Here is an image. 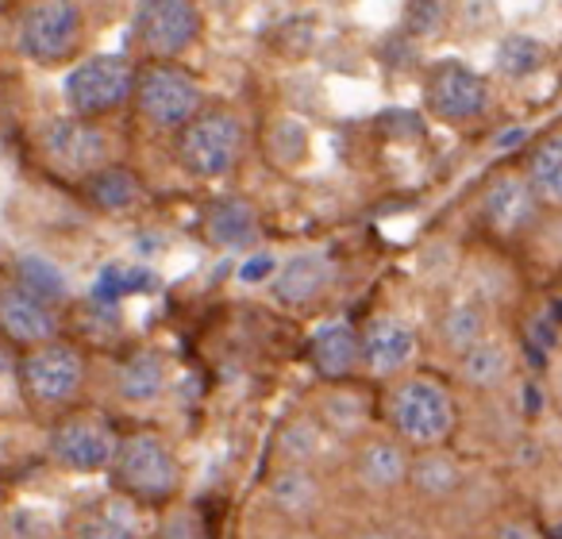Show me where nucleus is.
I'll return each instance as SVG.
<instances>
[{"label": "nucleus", "instance_id": "nucleus-18", "mask_svg": "<svg viewBox=\"0 0 562 539\" xmlns=\"http://www.w3.org/2000/svg\"><path fill=\"white\" fill-rule=\"evenodd\" d=\"M270 505L290 520H308L321 508V482L308 467H281L266 485Z\"/></svg>", "mask_w": 562, "mask_h": 539}, {"label": "nucleus", "instance_id": "nucleus-23", "mask_svg": "<svg viewBox=\"0 0 562 539\" xmlns=\"http://www.w3.org/2000/svg\"><path fill=\"white\" fill-rule=\"evenodd\" d=\"M16 290H24L27 297L43 301V305H55L66 301L70 293V278L66 270L47 255H20L16 258Z\"/></svg>", "mask_w": 562, "mask_h": 539}, {"label": "nucleus", "instance_id": "nucleus-27", "mask_svg": "<svg viewBox=\"0 0 562 539\" xmlns=\"http://www.w3.org/2000/svg\"><path fill=\"white\" fill-rule=\"evenodd\" d=\"M321 447H324L321 424H316L313 416H301V420H290L281 428L273 454H278V462H285V467H308V462L321 454Z\"/></svg>", "mask_w": 562, "mask_h": 539}, {"label": "nucleus", "instance_id": "nucleus-22", "mask_svg": "<svg viewBox=\"0 0 562 539\" xmlns=\"http://www.w3.org/2000/svg\"><path fill=\"white\" fill-rule=\"evenodd\" d=\"M508 370H513V351L501 339H482L467 355H459V378L470 390H497Z\"/></svg>", "mask_w": 562, "mask_h": 539}, {"label": "nucleus", "instance_id": "nucleus-29", "mask_svg": "<svg viewBox=\"0 0 562 539\" xmlns=\"http://www.w3.org/2000/svg\"><path fill=\"white\" fill-rule=\"evenodd\" d=\"M370 405L359 390H331L321 397V420L328 428H336L339 436H355V431L367 424Z\"/></svg>", "mask_w": 562, "mask_h": 539}, {"label": "nucleus", "instance_id": "nucleus-33", "mask_svg": "<svg viewBox=\"0 0 562 539\" xmlns=\"http://www.w3.org/2000/svg\"><path fill=\"white\" fill-rule=\"evenodd\" d=\"M74 539H135V531L127 524H120L116 516L89 513L74 520Z\"/></svg>", "mask_w": 562, "mask_h": 539}, {"label": "nucleus", "instance_id": "nucleus-11", "mask_svg": "<svg viewBox=\"0 0 562 539\" xmlns=\"http://www.w3.org/2000/svg\"><path fill=\"white\" fill-rule=\"evenodd\" d=\"M120 436L112 431L109 420L97 416H66L50 431V454L63 462L66 470H101L116 454Z\"/></svg>", "mask_w": 562, "mask_h": 539}, {"label": "nucleus", "instance_id": "nucleus-30", "mask_svg": "<svg viewBox=\"0 0 562 539\" xmlns=\"http://www.w3.org/2000/svg\"><path fill=\"white\" fill-rule=\"evenodd\" d=\"M443 339L451 351L467 355L470 347H477L485 339V316L477 305H470V301H459V305L447 308L443 316Z\"/></svg>", "mask_w": 562, "mask_h": 539}, {"label": "nucleus", "instance_id": "nucleus-6", "mask_svg": "<svg viewBox=\"0 0 562 539\" xmlns=\"http://www.w3.org/2000/svg\"><path fill=\"white\" fill-rule=\"evenodd\" d=\"M86 385V359L70 344L32 347L20 362V390L35 408H63Z\"/></svg>", "mask_w": 562, "mask_h": 539}, {"label": "nucleus", "instance_id": "nucleus-26", "mask_svg": "<svg viewBox=\"0 0 562 539\" xmlns=\"http://www.w3.org/2000/svg\"><path fill=\"white\" fill-rule=\"evenodd\" d=\"M524 181H528L536 201H543V204L562 201V139L559 135H547V139L531 150V166Z\"/></svg>", "mask_w": 562, "mask_h": 539}, {"label": "nucleus", "instance_id": "nucleus-17", "mask_svg": "<svg viewBox=\"0 0 562 539\" xmlns=\"http://www.w3.org/2000/svg\"><path fill=\"white\" fill-rule=\"evenodd\" d=\"M355 474L374 493L397 490L408 478V451L397 439H374V443L362 447L359 459H355Z\"/></svg>", "mask_w": 562, "mask_h": 539}, {"label": "nucleus", "instance_id": "nucleus-32", "mask_svg": "<svg viewBox=\"0 0 562 539\" xmlns=\"http://www.w3.org/2000/svg\"><path fill=\"white\" fill-rule=\"evenodd\" d=\"M4 539H55V528L35 508H12L4 516Z\"/></svg>", "mask_w": 562, "mask_h": 539}, {"label": "nucleus", "instance_id": "nucleus-38", "mask_svg": "<svg viewBox=\"0 0 562 539\" xmlns=\"http://www.w3.org/2000/svg\"><path fill=\"white\" fill-rule=\"evenodd\" d=\"M270 270H273V255H266V250H262V255L247 258V262L239 266V278H243V282H262Z\"/></svg>", "mask_w": 562, "mask_h": 539}, {"label": "nucleus", "instance_id": "nucleus-25", "mask_svg": "<svg viewBox=\"0 0 562 539\" xmlns=\"http://www.w3.org/2000/svg\"><path fill=\"white\" fill-rule=\"evenodd\" d=\"M405 482H413L424 497H447L462 482V470L443 447H431V451H416V459H408Z\"/></svg>", "mask_w": 562, "mask_h": 539}, {"label": "nucleus", "instance_id": "nucleus-36", "mask_svg": "<svg viewBox=\"0 0 562 539\" xmlns=\"http://www.w3.org/2000/svg\"><path fill=\"white\" fill-rule=\"evenodd\" d=\"M528 339H531V351H551L554 347V321L551 316H531Z\"/></svg>", "mask_w": 562, "mask_h": 539}, {"label": "nucleus", "instance_id": "nucleus-40", "mask_svg": "<svg viewBox=\"0 0 562 539\" xmlns=\"http://www.w3.org/2000/svg\"><path fill=\"white\" fill-rule=\"evenodd\" d=\"M355 539H393L390 531H359Z\"/></svg>", "mask_w": 562, "mask_h": 539}, {"label": "nucleus", "instance_id": "nucleus-34", "mask_svg": "<svg viewBox=\"0 0 562 539\" xmlns=\"http://www.w3.org/2000/svg\"><path fill=\"white\" fill-rule=\"evenodd\" d=\"M158 539H209V528L196 508H173L158 528Z\"/></svg>", "mask_w": 562, "mask_h": 539}, {"label": "nucleus", "instance_id": "nucleus-37", "mask_svg": "<svg viewBox=\"0 0 562 539\" xmlns=\"http://www.w3.org/2000/svg\"><path fill=\"white\" fill-rule=\"evenodd\" d=\"M493 539H543V536H539V528L531 520H505L497 524Z\"/></svg>", "mask_w": 562, "mask_h": 539}, {"label": "nucleus", "instance_id": "nucleus-10", "mask_svg": "<svg viewBox=\"0 0 562 539\" xmlns=\"http://www.w3.org/2000/svg\"><path fill=\"white\" fill-rule=\"evenodd\" d=\"M424 104L447 124H470L490 109V86L462 63H439L424 86Z\"/></svg>", "mask_w": 562, "mask_h": 539}, {"label": "nucleus", "instance_id": "nucleus-16", "mask_svg": "<svg viewBox=\"0 0 562 539\" xmlns=\"http://www.w3.org/2000/svg\"><path fill=\"white\" fill-rule=\"evenodd\" d=\"M308 359H313L316 374H321L324 382H339V378L355 374L362 362L359 332H355L351 324H328V328L316 332L313 344H308Z\"/></svg>", "mask_w": 562, "mask_h": 539}, {"label": "nucleus", "instance_id": "nucleus-3", "mask_svg": "<svg viewBox=\"0 0 562 539\" xmlns=\"http://www.w3.org/2000/svg\"><path fill=\"white\" fill-rule=\"evenodd\" d=\"M243 150V124L235 112L212 109L196 112L178 135V155L181 166L196 178H224L235 170Z\"/></svg>", "mask_w": 562, "mask_h": 539}, {"label": "nucleus", "instance_id": "nucleus-24", "mask_svg": "<svg viewBox=\"0 0 562 539\" xmlns=\"http://www.w3.org/2000/svg\"><path fill=\"white\" fill-rule=\"evenodd\" d=\"M155 290H162V278H158L150 266L112 262V266H104L101 274H97L93 301H97V305H116V301L127 297V293H155Z\"/></svg>", "mask_w": 562, "mask_h": 539}, {"label": "nucleus", "instance_id": "nucleus-35", "mask_svg": "<svg viewBox=\"0 0 562 539\" xmlns=\"http://www.w3.org/2000/svg\"><path fill=\"white\" fill-rule=\"evenodd\" d=\"M443 20H447L443 4H413L408 9V27H416V32H436V27H443Z\"/></svg>", "mask_w": 562, "mask_h": 539}, {"label": "nucleus", "instance_id": "nucleus-31", "mask_svg": "<svg viewBox=\"0 0 562 539\" xmlns=\"http://www.w3.org/2000/svg\"><path fill=\"white\" fill-rule=\"evenodd\" d=\"M266 147H270L273 162H281V166L301 162V158L308 155V132H305V124H297V120H290V116L273 120L270 135H266Z\"/></svg>", "mask_w": 562, "mask_h": 539}, {"label": "nucleus", "instance_id": "nucleus-5", "mask_svg": "<svg viewBox=\"0 0 562 539\" xmlns=\"http://www.w3.org/2000/svg\"><path fill=\"white\" fill-rule=\"evenodd\" d=\"M132 89H135V66L124 55H93L74 66L63 93L66 104H70V116L93 120L116 112L132 97Z\"/></svg>", "mask_w": 562, "mask_h": 539}, {"label": "nucleus", "instance_id": "nucleus-41", "mask_svg": "<svg viewBox=\"0 0 562 539\" xmlns=\"http://www.w3.org/2000/svg\"><path fill=\"white\" fill-rule=\"evenodd\" d=\"M4 367H9V362H4V355H0V374H4Z\"/></svg>", "mask_w": 562, "mask_h": 539}, {"label": "nucleus", "instance_id": "nucleus-15", "mask_svg": "<svg viewBox=\"0 0 562 539\" xmlns=\"http://www.w3.org/2000/svg\"><path fill=\"white\" fill-rule=\"evenodd\" d=\"M485 220H490L493 232L516 235L536 220V196H531L528 181L520 173H501L490 189H485Z\"/></svg>", "mask_w": 562, "mask_h": 539}, {"label": "nucleus", "instance_id": "nucleus-20", "mask_svg": "<svg viewBox=\"0 0 562 539\" xmlns=\"http://www.w3.org/2000/svg\"><path fill=\"white\" fill-rule=\"evenodd\" d=\"M81 193H86V201L93 209L116 216V212H127L143 201V181L124 166H101V170L81 181Z\"/></svg>", "mask_w": 562, "mask_h": 539}, {"label": "nucleus", "instance_id": "nucleus-4", "mask_svg": "<svg viewBox=\"0 0 562 539\" xmlns=\"http://www.w3.org/2000/svg\"><path fill=\"white\" fill-rule=\"evenodd\" d=\"M40 155L58 178L86 181L101 166H109V139L93 120L78 116H55L35 132Z\"/></svg>", "mask_w": 562, "mask_h": 539}, {"label": "nucleus", "instance_id": "nucleus-42", "mask_svg": "<svg viewBox=\"0 0 562 539\" xmlns=\"http://www.w3.org/2000/svg\"><path fill=\"white\" fill-rule=\"evenodd\" d=\"M0 539H4V516H0Z\"/></svg>", "mask_w": 562, "mask_h": 539}, {"label": "nucleus", "instance_id": "nucleus-1", "mask_svg": "<svg viewBox=\"0 0 562 539\" xmlns=\"http://www.w3.org/2000/svg\"><path fill=\"white\" fill-rule=\"evenodd\" d=\"M112 482L139 505H166L181 490V462L158 431H132L112 454Z\"/></svg>", "mask_w": 562, "mask_h": 539}, {"label": "nucleus", "instance_id": "nucleus-39", "mask_svg": "<svg viewBox=\"0 0 562 539\" xmlns=\"http://www.w3.org/2000/svg\"><path fill=\"white\" fill-rule=\"evenodd\" d=\"M516 143H524V127H513V132H505V139L493 143V150H508V147H516Z\"/></svg>", "mask_w": 562, "mask_h": 539}, {"label": "nucleus", "instance_id": "nucleus-28", "mask_svg": "<svg viewBox=\"0 0 562 539\" xmlns=\"http://www.w3.org/2000/svg\"><path fill=\"white\" fill-rule=\"evenodd\" d=\"M543 63H547V47L536 40V35L513 32V35H505V40H501L497 70L505 74V78H528V74H536Z\"/></svg>", "mask_w": 562, "mask_h": 539}, {"label": "nucleus", "instance_id": "nucleus-13", "mask_svg": "<svg viewBox=\"0 0 562 539\" xmlns=\"http://www.w3.org/2000/svg\"><path fill=\"white\" fill-rule=\"evenodd\" d=\"M0 332H4L12 344L43 347V344H55L58 316L50 305L27 297L16 285H4V290H0Z\"/></svg>", "mask_w": 562, "mask_h": 539}, {"label": "nucleus", "instance_id": "nucleus-12", "mask_svg": "<svg viewBox=\"0 0 562 539\" xmlns=\"http://www.w3.org/2000/svg\"><path fill=\"white\" fill-rule=\"evenodd\" d=\"M359 355L367 362L370 374L393 378L408 367V359L416 355V336L397 321V316H374L367 324V332L359 336Z\"/></svg>", "mask_w": 562, "mask_h": 539}, {"label": "nucleus", "instance_id": "nucleus-9", "mask_svg": "<svg viewBox=\"0 0 562 539\" xmlns=\"http://www.w3.org/2000/svg\"><path fill=\"white\" fill-rule=\"evenodd\" d=\"M201 35V9L189 0H150L135 9V40L155 63H173Z\"/></svg>", "mask_w": 562, "mask_h": 539}, {"label": "nucleus", "instance_id": "nucleus-7", "mask_svg": "<svg viewBox=\"0 0 562 539\" xmlns=\"http://www.w3.org/2000/svg\"><path fill=\"white\" fill-rule=\"evenodd\" d=\"M139 112L158 127H186L201 112V86L173 63H150L135 74Z\"/></svg>", "mask_w": 562, "mask_h": 539}, {"label": "nucleus", "instance_id": "nucleus-19", "mask_svg": "<svg viewBox=\"0 0 562 539\" xmlns=\"http://www.w3.org/2000/svg\"><path fill=\"white\" fill-rule=\"evenodd\" d=\"M116 390H120V397L132 401V405L155 401L158 393L166 390V355L155 351V347L132 351L116 370Z\"/></svg>", "mask_w": 562, "mask_h": 539}, {"label": "nucleus", "instance_id": "nucleus-21", "mask_svg": "<svg viewBox=\"0 0 562 539\" xmlns=\"http://www.w3.org/2000/svg\"><path fill=\"white\" fill-rule=\"evenodd\" d=\"M258 232L255 209L239 196H224V201H212L204 212V235H209L212 247H247Z\"/></svg>", "mask_w": 562, "mask_h": 539}, {"label": "nucleus", "instance_id": "nucleus-8", "mask_svg": "<svg viewBox=\"0 0 562 539\" xmlns=\"http://www.w3.org/2000/svg\"><path fill=\"white\" fill-rule=\"evenodd\" d=\"M86 40V16L70 0H47V4H32L20 20V47L27 58L43 66L66 63Z\"/></svg>", "mask_w": 562, "mask_h": 539}, {"label": "nucleus", "instance_id": "nucleus-2", "mask_svg": "<svg viewBox=\"0 0 562 539\" xmlns=\"http://www.w3.org/2000/svg\"><path fill=\"white\" fill-rule=\"evenodd\" d=\"M385 413H390V424L401 443L416 447V451L443 447L447 436L454 431V397L436 378L397 382L390 390V401H385Z\"/></svg>", "mask_w": 562, "mask_h": 539}, {"label": "nucleus", "instance_id": "nucleus-14", "mask_svg": "<svg viewBox=\"0 0 562 539\" xmlns=\"http://www.w3.org/2000/svg\"><path fill=\"white\" fill-rule=\"evenodd\" d=\"M336 282V266H331L328 255H297L278 270V282H273V297L285 308H301L313 305L316 297L328 293V285Z\"/></svg>", "mask_w": 562, "mask_h": 539}]
</instances>
